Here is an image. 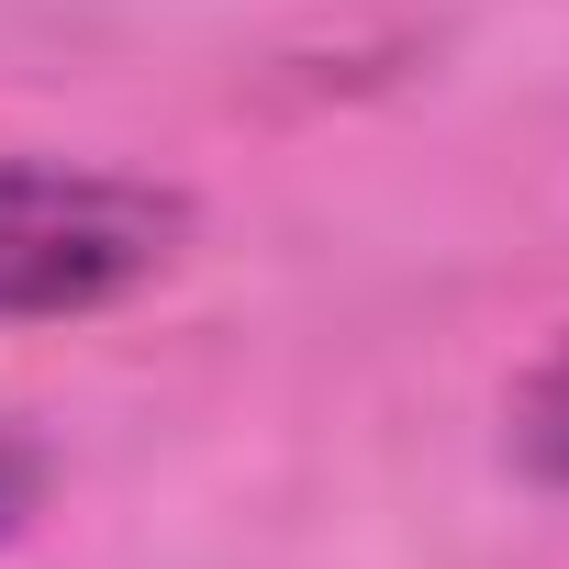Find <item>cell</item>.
I'll return each mask as SVG.
<instances>
[{
    "label": "cell",
    "mask_w": 569,
    "mask_h": 569,
    "mask_svg": "<svg viewBox=\"0 0 569 569\" xmlns=\"http://www.w3.org/2000/svg\"><path fill=\"white\" fill-rule=\"evenodd\" d=\"M190 246V201L123 168L0 157V325L112 313Z\"/></svg>",
    "instance_id": "6da1fadb"
},
{
    "label": "cell",
    "mask_w": 569,
    "mask_h": 569,
    "mask_svg": "<svg viewBox=\"0 0 569 569\" xmlns=\"http://www.w3.org/2000/svg\"><path fill=\"white\" fill-rule=\"evenodd\" d=\"M502 447H513V469L525 480H547V491H569V336L513 380V413H502Z\"/></svg>",
    "instance_id": "7a4b0ae2"
},
{
    "label": "cell",
    "mask_w": 569,
    "mask_h": 569,
    "mask_svg": "<svg viewBox=\"0 0 569 569\" xmlns=\"http://www.w3.org/2000/svg\"><path fill=\"white\" fill-rule=\"evenodd\" d=\"M46 502V458H34V436L23 425H0V547L23 536V513Z\"/></svg>",
    "instance_id": "3957f363"
}]
</instances>
